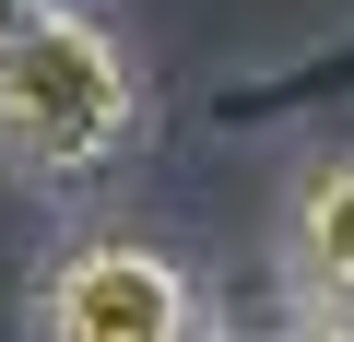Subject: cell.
I'll list each match as a JSON object with an SVG mask.
<instances>
[{"instance_id": "6da1fadb", "label": "cell", "mask_w": 354, "mask_h": 342, "mask_svg": "<svg viewBox=\"0 0 354 342\" xmlns=\"http://www.w3.org/2000/svg\"><path fill=\"white\" fill-rule=\"evenodd\" d=\"M142 118H153V95L83 0H48L24 36H0V165L12 178L83 189L142 142Z\"/></svg>"}, {"instance_id": "7a4b0ae2", "label": "cell", "mask_w": 354, "mask_h": 342, "mask_svg": "<svg viewBox=\"0 0 354 342\" xmlns=\"http://www.w3.org/2000/svg\"><path fill=\"white\" fill-rule=\"evenodd\" d=\"M36 342H213V319L153 236H71L36 272Z\"/></svg>"}, {"instance_id": "3957f363", "label": "cell", "mask_w": 354, "mask_h": 342, "mask_svg": "<svg viewBox=\"0 0 354 342\" xmlns=\"http://www.w3.org/2000/svg\"><path fill=\"white\" fill-rule=\"evenodd\" d=\"M283 272H295V295L354 307V153H330V165H307V178H295V213H283Z\"/></svg>"}, {"instance_id": "277c9868", "label": "cell", "mask_w": 354, "mask_h": 342, "mask_svg": "<svg viewBox=\"0 0 354 342\" xmlns=\"http://www.w3.org/2000/svg\"><path fill=\"white\" fill-rule=\"evenodd\" d=\"M354 95V36H330V48H307V59H283V71H248V83H225V130H260V118H307V106H342Z\"/></svg>"}, {"instance_id": "5b68a950", "label": "cell", "mask_w": 354, "mask_h": 342, "mask_svg": "<svg viewBox=\"0 0 354 342\" xmlns=\"http://www.w3.org/2000/svg\"><path fill=\"white\" fill-rule=\"evenodd\" d=\"M225 342H354V307L295 295V307H272V319H248V330H225Z\"/></svg>"}, {"instance_id": "8992f818", "label": "cell", "mask_w": 354, "mask_h": 342, "mask_svg": "<svg viewBox=\"0 0 354 342\" xmlns=\"http://www.w3.org/2000/svg\"><path fill=\"white\" fill-rule=\"evenodd\" d=\"M36 12H48V0H0V36H24V24H36Z\"/></svg>"}]
</instances>
